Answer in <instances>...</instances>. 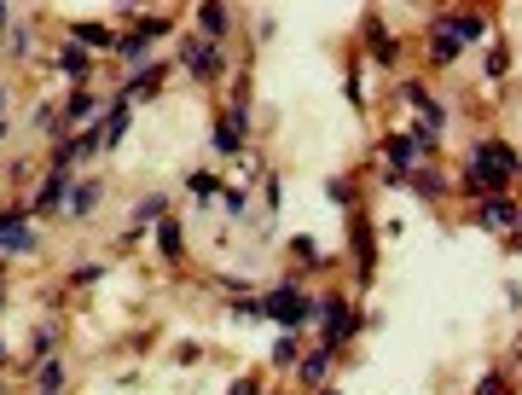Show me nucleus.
I'll return each mask as SVG.
<instances>
[{
  "instance_id": "5",
  "label": "nucleus",
  "mask_w": 522,
  "mask_h": 395,
  "mask_svg": "<svg viewBox=\"0 0 522 395\" xmlns=\"http://www.w3.org/2000/svg\"><path fill=\"white\" fill-rule=\"evenodd\" d=\"M348 250H354V279H360V286H372V274H377V244H372V221H366V215L348 221Z\"/></svg>"
},
{
  "instance_id": "40",
  "label": "nucleus",
  "mask_w": 522,
  "mask_h": 395,
  "mask_svg": "<svg viewBox=\"0 0 522 395\" xmlns=\"http://www.w3.org/2000/svg\"><path fill=\"white\" fill-rule=\"evenodd\" d=\"M6 99H12V88H6V82H0V117H6Z\"/></svg>"
},
{
  "instance_id": "29",
  "label": "nucleus",
  "mask_w": 522,
  "mask_h": 395,
  "mask_svg": "<svg viewBox=\"0 0 522 395\" xmlns=\"http://www.w3.org/2000/svg\"><path fill=\"white\" fill-rule=\"evenodd\" d=\"M186 192H192V198H215L220 181L210 175V169H192V175H186Z\"/></svg>"
},
{
  "instance_id": "27",
  "label": "nucleus",
  "mask_w": 522,
  "mask_h": 395,
  "mask_svg": "<svg viewBox=\"0 0 522 395\" xmlns=\"http://www.w3.org/2000/svg\"><path fill=\"white\" fill-rule=\"evenodd\" d=\"M105 146H99V129H93V122H87V129L82 134H70V157H76V163H82V157H99Z\"/></svg>"
},
{
  "instance_id": "12",
  "label": "nucleus",
  "mask_w": 522,
  "mask_h": 395,
  "mask_svg": "<svg viewBox=\"0 0 522 395\" xmlns=\"http://www.w3.org/2000/svg\"><path fill=\"white\" fill-rule=\"evenodd\" d=\"M331 367H337V349L320 343V349H308L302 360H296V384H302V390H320V384H331Z\"/></svg>"
},
{
  "instance_id": "35",
  "label": "nucleus",
  "mask_w": 522,
  "mask_h": 395,
  "mask_svg": "<svg viewBox=\"0 0 522 395\" xmlns=\"http://www.w3.org/2000/svg\"><path fill=\"white\" fill-rule=\"evenodd\" d=\"M227 395H261V378H232Z\"/></svg>"
},
{
  "instance_id": "7",
  "label": "nucleus",
  "mask_w": 522,
  "mask_h": 395,
  "mask_svg": "<svg viewBox=\"0 0 522 395\" xmlns=\"http://www.w3.org/2000/svg\"><path fill=\"white\" fill-rule=\"evenodd\" d=\"M244 140H250V110L244 105H227V110H220V122H215V151L220 157H239Z\"/></svg>"
},
{
  "instance_id": "23",
  "label": "nucleus",
  "mask_w": 522,
  "mask_h": 395,
  "mask_svg": "<svg viewBox=\"0 0 522 395\" xmlns=\"http://www.w3.org/2000/svg\"><path fill=\"white\" fill-rule=\"evenodd\" d=\"M99 117V93H87V88H76L70 99H65V122L76 129V122H93Z\"/></svg>"
},
{
  "instance_id": "31",
  "label": "nucleus",
  "mask_w": 522,
  "mask_h": 395,
  "mask_svg": "<svg viewBox=\"0 0 522 395\" xmlns=\"http://www.w3.org/2000/svg\"><path fill=\"white\" fill-rule=\"evenodd\" d=\"M53 343H58V320H41V331H36V360L53 355Z\"/></svg>"
},
{
  "instance_id": "42",
  "label": "nucleus",
  "mask_w": 522,
  "mask_h": 395,
  "mask_svg": "<svg viewBox=\"0 0 522 395\" xmlns=\"http://www.w3.org/2000/svg\"><path fill=\"white\" fill-rule=\"evenodd\" d=\"M6 129H12V122H6V117H0V140H6Z\"/></svg>"
},
{
  "instance_id": "14",
  "label": "nucleus",
  "mask_w": 522,
  "mask_h": 395,
  "mask_svg": "<svg viewBox=\"0 0 522 395\" xmlns=\"http://www.w3.org/2000/svg\"><path fill=\"white\" fill-rule=\"evenodd\" d=\"M99 198H105V181H76L70 186V198H65V221H87L93 210H99Z\"/></svg>"
},
{
  "instance_id": "25",
  "label": "nucleus",
  "mask_w": 522,
  "mask_h": 395,
  "mask_svg": "<svg viewBox=\"0 0 522 395\" xmlns=\"http://www.w3.org/2000/svg\"><path fill=\"white\" fill-rule=\"evenodd\" d=\"M296 360H302V343H296L291 331H279V343H273V367H279V372H296Z\"/></svg>"
},
{
  "instance_id": "8",
  "label": "nucleus",
  "mask_w": 522,
  "mask_h": 395,
  "mask_svg": "<svg viewBox=\"0 0 522 395\" xmlns=\"http://www.w3.org/2000/svg\"><path fill=\"white\" fill-rule=\"evenodd\" d=\"M70 186H76V169H46L41 192H36V203H29V215H58V210H65V198H70Z\"/></svg>"
},
{
  "instance_id": "21",
  "label": "nucleus",
  "mask_w": 522,
  "mask_h": 395,
  "mask_svg": "<svg viewBox=\"0 0 522 395\" xmlns=\"http://www.w3.org/2000/svg\"><path fill=\"white\" fill-rule=\"evenodd\" d=\"M58 70H65L70 82H87V76H93V53H82L76 41H65V47H58Z\"/></svg>"
},
{
  "instance_id": "15",
  "label": "nucleus",
  "mask_w": 522,
  "mask_h": 395,
  "mask_svg": "<svg viewBox=\"0 0 522 395\" xmlns=\"http://www.w3.org/2000/svg\"><path fill=\"white\" fill-rule=\"evenodd\" d=\"M65 41H76L82 53H117V29L110 24H70Z\"/></svg>"
},
{
  "instance_id": "41",
  "label": "nucleus",
  "mask_w": 522,
  "mask_h": 395,
  "mask_svg": "<svg viewBox=\"0 0 522 395\" xmlns=\"http://www.w3.org/2000/svg\"><path fill=\"white\" fill-rule=\"evenodd\" d=\"M313 395H343V390H337V384H320V390H313Z\"/></svg>"
},
{
  "instance_id": "28",
  "label": "nucleus",
  "mask_w": 522,
  "mask_h": 395,
  "mask_svg": "<svg viewBox=\"0 0 522 395\" xmlns=\"http://www.w3.org/2000/svg\"><path fill=\"white\" fill-rule=\"evenodd\" d=\"M36 384L58 395V390H65V360H53V355H46V360H41V372H36Z\"/></svg>"
},
{
  "instance_id": "13",
  "label": "nucleus",
  "mask_w": 522,
  "mask_h": 395,
  "mask_svg": "<svg viewBox=\"0 0 522 395\" xmlns=\"http://www.w3.org/2000/svg\"><path fill=\"white\" fill-rule=\"evenodd\" d=\"M128 117H134V105H122V99H110L99 117H93V129H99V146L117 151L122 140H128Z\"/></svg>"
},
{
  "instance_id": "26",
  "label": "nucleus",
  "mask_w": 522,
  "mask_h": 395,
  "mask_svg": "<svg viewBox=\"0 0 522 395\" xmlns=\"http://www.w3.org/2000/svg\"><path fill=\"white\" fill-rule=\"evenodd\" d=\"M406 186H413L418 198H441V192H447V181L430 175V169H413V175H406Z\"/></svg>"
},
{
  "instance_id": "24",
  "label": "nucleus",
  "mask_w": 522,
  "mask_h": 395,
  "mask_svg": "<svg viewBox=\"0 0 522 395\" xmlns=\"http://www.w3.org/2000/svg\"><path fill=\"white\" fill-rule=\"evenodd\" d=\"M163 215H169V203H163V192L139 198V203H134V227H128V239H134L139 227H157V221H163Z\"/></svg>"
},
{
  "instance_id": "32",
  "label": "nucleus",
  "mask_w": 522,
  "mask_h": 395,
  "mask_svg": "<svg viewBox=\"0 0 522 395\" xmlns=\"http://www.w3.org/2000/svg\"><path fill=\"white\" fill-rule=\"evenodd\" d=\"M227 314H232V320H261V296L250 291V296H239V303H232Z\"/></svg>"
},
{
  "instance_id": "30",
  "label": "nucleus",
  "mask_w": 522,
  "mask_h": 395,
  "mask_svg": "<svg viewBox=\"0 0 522 395\" xmlns=\"http://www.w3.org/2000/svg\"><path fill=\"white\" fill-rule=\"evenodd\" d=\"M99 279H105V262H82V267L70 274V286H76V291H87V286H99Z\"/></svg>"
},
{
  "instance_id": "38",
  "label": "nucleus",
  "mask_w": 522,
  "mask_h": 395,
  "mask_svg": "<svg viewBox=\"0 0 522 395\" xmlns=\"http://www.w3.org/2000/svg\"><path fill=\"white\" fill-rule=\"evenodd\" d=\"M244 210H250V198H244V192H227V215H232V221H239Z\"/></svg>"
},
{
  "instance_id": "20",
  "label": "nucleus",
  "mask_w": 522,
  "mask_h": 395,
  "mask_svg": "<svg viewBox=\"0 0 522 395\" xmlns=\"http://www.w3.org/2000/svg\"><path fill=\"white\" fill-rule=\"evenodd\" d=\"M157 250H163V262L169 267H180V256H186V239H180V221H174V215H163V221H157Z\"/></svg>"
},
{
  "instance_id": "4",
  "label": "nucleus",
  "mask_w": 522,
  "mask_h": 395,
  "mask_svg": "<svg viewBox=\"0 0 522 395\" xmlns=\"http://www.w3.org/2000/svg\"><path fill=\"white\" fill-rule=\"evenodd\" d=\"M180 65L192 70V82H215V76H227V58H220V47L198 41V36H180Z\"/></svg>"
},
{
  "instance_id": "10",
  "label": "nucleus",
  "mask_w": 522,
  "mask_h": 395,
  "mask_svg": "<svg viewBox=\"0 0 522 395\" xmlns=\"http://www.w3.org/2000/svg\"><path fill=\"white\" fill-rule=\"evenodd\" d=\"M435 24L458 41V53H465V47H476V41H487V18H482V12H441Z\"/></svg>"
},
{
  "instance_id": "11",
  "label": "nucleus",
  "mask_w": 522,
  "mask_h": 395,
  "mask_svg": "<svg viewBox=\"0 0 522 395\" xmlns=\"http://www.w3.org/2000/svg\"><path fill=\"white\" fill-rule=\"evenodd\" d=\"M163 82H169V65L157 58V65H139L128 82H122L117 99H122V105H134V99H157V88H163Z\"/></svg>"
},
{
  "instance_id": "18",
  "label": "nucleus",
  "mask_w": 522,
  "mask_h": 395,
  "mask_svg": "<svg viewBox=\"0 0 522 395\" xmlns=\"http://www.w3.org/2000/svg\"><path fill=\"white\" fill-rule=\"evenodd\" d=\"M227 29H232V12L227 6H215V0H210V6H198V41L220 47V41H227Z\"/></svg>"
},
{
  "instance_id": "34",
  "label": "nucleus",
  "mask_w": 522,
  "mask_h": 395,
  "mask_svg": "<svg viewBox=\"0 0 522 395\" xmlns=\"http://www.w3.org/2000/svg\"><path fill=\"white\" fill-rule=\"evenodd\" d=\"M325 198L331 203H354V186H348V181H325Z\"/></svg>"
},
{
  "instance_id": "43",
  "label": "nucleus",
  "mask_w": 522,
  "mask_h": 395,
  "mask_svg": "<svg viewBox=\"0 0 522 395\" xmlns=\"http://www.w3.org/2000/svg\"><path fill=\"white\" fill-rule=\"evenodd\" d=\"M0 367H6V343H0Z\"/></svg>"
},
{
  "instance_id": "2",
  "label": "nucleus",
  "mask_w": 522,
  "mask_h": 395,
  "mask_svg": "<svg viewBox=\"0 0 522 395\" xmlns=\"http://www.w3.org/2000/svg\"><path fill=\"white\" fill-rule=\"evenodd\" d=\"M313 326H320V343H331V349H343L348 338H354L360 326H366V314H360L354 303H348V296H320V303H313Z\"/></svg>"
},
{
  "instance_id": "37",
  "label": "nucleus",
  "mask_w": 522,
  "mask_h": 395,
  "mask_svg": "<svg viewBox=\"0 0 522 395\" xmlns=\"http://www.w3.org/2000/svg\"><path fill=\"white\" fill-rule=\"evenodd\" d=\"M476 395H505V378H499V372H487L482 384H476Z\"/></svg>"
},
{
  "instance_id": "16",
  "label": "nucleus",
  "mask_w": 522,
  "mask_h": 395,
  "mask_svg": "<svg viewBox=\"0 0 522 395\" xmlns=\"http://www.w3.org/2000/svg\"><path fill=\"white\" fill-rule=\"evenodd\" d=\"M401 99L418 110V122H435V129H447V110L435 105V93L424 88V82H401Z\"/></svg>"
},
{
  "instance_id": "9",
  "label": "nucleus",
  "mask_w": 522,
  "mask_h": 395,
  "mask_svg": "<svg viewBox=\"0 0 522 395\" xmlns=\"http://www.w3.org/2000/svg\"><path fill=\"white\" fill-rule=\"evenodd\" d=\"M0 250H18V256H29L36 250V233H29V210L18 203V210H0Z\"/></svg>"
},
{
  "instance_id": "33",
  "label": "nucleus",
  "mask_w": 522,
  "mask_h": 395,
  "mask_svg": "<svg viewBox=\"0 0 522 395\" xmlns=\"http://www.w3.org/2000/svg\"><path fill=\"white\" fill-rule=\"evenodd\" d=\"M505 70H511V53H505V47H494V53H487V76H494V82H499Z\"/></svg>"
},
{
  "instance_id": "17",
  "label": "nucleus",
  "mask_w": 522,
  "mask_h": 395,
  "mask_svg": "<svg viewBox=\"0 0 522 395\" xmlns=\"http://www.w3.org/2000/svg\"><path fill=\"white\" fill-rule=\"evenodd\" d=\"M476 227H487V233H511V227H517V203H511V198H482Z\"/></svg>"
},
{
  "instance_id": "19",
  "label": "nucleus",
  "mask_w": 522,
  "mask_h": 395,
  "mask_svg": "<svg viewBox=\"0 0 522 395\" xmlns=\"http://www.w3.org/2000/svg\"><path fill=\"white\" fill-rule=\"evenodd\" d=\"M384 163L401 169V175H413V169H424V157L413 151V140H406V134H389L384 140Z\"/></svg>"
},
{
  "instance_id": "3",
  "label": "nucleus",
  "mask_w": 522,
  "mask_h": 395,
  "mask_svg": "<svg viewBox=\"0 0 522 395\" xmlns=\"http://www.w3.org/2000/svg\"><path fill=\"white\" fill-rule=\"evenodd\" d=\"M157 36H169V18H139L134 29H122V36H117V58H122V65H146V58H151V47H157Z\"/></svg>"
},
{
  "instance_id": "39",
  "label": "nucleus",
  "mask_w": 522,
  "mask_h": 395,
  "mask_svg": "<svg viewBox=\"0 0 522 395\" xmlns=\"http://www.w3.org/2000/svg\"><path fill=\"white\" fill-rule=\"evenodd\" d=\"M0 29H12V6H6V0H0Z\"/></svg>"
},
{
  "instance_id": "1",
  "label": "nucleus",
  "mask_w": 522,
  "mask_h": 395,
  "mask_svg": "<svg viewBox=\"0 0 522 395\" xmlns=\"http://www.w3.org/2000/svg\"><path fill=\"white\" fill-rule=\"evenodd\" d=\"M261 320H273L279 331H291V338L313 326V296H308V291H296V274H284L279 286L261 296Z\"/></svg>"
},
{
  "instance_id": "22",
  "label": "nucleus",
  "mask_w": 522,
  "mask_h": 395,
  "mask_svg": "<svg viewBox=\"0 0 522 395\" xmlns=\"http://www.w3.org/2000/svg\"><path fill=\"white\" fill-rule=\"evenodd\" d=\"M366 47H372V58H377V65H394V53H401V41H394L377 18H366Z\"/></svg>"
},
{
  "instance_id": "36",
  "label": "nucleus",
  "mask_w": 522,
  "mask_h": 395,
  "mask_svg": "<svg viewBox=\"0 0 522 395\" xmlns=\"http://www.w3.org/2000/svg\"><path fill=\"white\" fill-rule=\"evenodd\" d=\"M291 250H296L302 262H320V244H313V239H291Z\"/></svg>"
},
{
  "instance_id": "6",
  "label": "nucleus",
  "mask_w": 522,
  "mask_h": 395,
  "mask_svg": "<svg viewBox=\"0 0 522 395\" xmlns=\"http://www.w3.org/2000/svg\"><path fill=\"white\" fill-rule=\"evenodd\" d=\"M470 169H494V175L517 181V151H511V140H499V134L476 140V151H470Z\"/></svg>"
}]
</instances>
